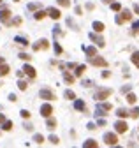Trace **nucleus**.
Returning a JSON list of instances; mask_svg holds the SVG:
<instances>
[{"label": "nucleus", "mask_w": 139, "mask_h": 148, "mask_svg": "<svg viewBox=\"0 0 139 148\" xmlns=\"http://www.w3.org/2000/svg\"><path fill=\"white\" fill-rule=\"evenodd\" d=\"M58 5H62V7H69L71 5V0H56Z\"/></svg>", "instance_id": "obj_31"}, {"label": "nucleus", "mask_w": 139, "mask_h": 148, "mask_svg": "<svg viewBox=\"0 0 139 148\" xmlns=\"http://www.w3.org/2000/svg\"><path fill=\"white\" fill-rule=\"evenodd\" d=\"M21 116H23V118H30V111L23 109V111H21Z\"/></svg>", "instance_id": "obj_41"}, {"label": "nucleus", "mask_w": 139, "mask_h": 148, "mask_svg": "<svg viewBox=\"0 0 139 148\" xmlns=\"http://www.w3.org/2000/svg\"><path fill=\"white\" fill-rule=\"evenodd\" d=\"M104 4H113V0H102Z\"/></svg>", "instance_id": "obj_53"}, {"label": "nucleus", "mask_w": 139, "mask_h": 148, "mask_svg": "<svg viewBox=\"0 0 139 148\" xmlns=\"http://www.w3.org/2000/svg\"><path fill=\"white\" fill-rule=\"evenodd\" d=\"M4 122H5V116H4V115H0V123H4Z\"/></svg>", "instance_id": "obj_52"}, {"label": "nucleus", "mask_w": 139, "mask_h": 148, "mask_svg": "<svg viewBox=\"0 0 139 148\" xmlns=\"http://www.w3.org/2000/svg\"><path fill=\"white\" fill-rule=\"evenodd\" d=\"M116 115L120 116V118H125V116H128V111H127V109H123V108H120V109L116 111Z\"/></svg>", "instance_id": "obj_28"}, {"label": "nucleus", "mask_w": 139, "mask_h": 148, "mask_svg": "<svg viewBox=\"0 0 139 148\" xmlns=\"http://www.w3.org/2000/svg\"><path fill=\"white\" fill-rule=\"evenodd\" d=\"M83 146H85V148H97V141H95V139H86V141L83 143Z\"/></svg>", "instance_id": "obj_19"}, {"label": "nucleus", "mask_w": 139, "mask_h": 148, "mask_svg": "<svg viewBox=\"0 0 139 148\" xmlns=\"http://www.w3.org/2000/svg\"><path fill=\"white\" fill-rule=\"evenodd\" d=\"M64 79H65L69 85H72V83H74V76H72V74H69L67 71H64Z\"/></svg>", "instance_id": "obj_21"}, {"label": "nucleus", "mask_w": 139, "mask_h": 148, "mask_svg": "<svg viewBox=\"0 0 139 148\" xmlns=\"http://www.w3.org/2000/svg\"><path fill=\"white\" fill-rule=\"evenodd\" d=\"M136 101H137L136 93H127V102H128V104H134Z\"/></svg>", "instance_id": "obj_27"}, {"label": "nucleus", "mask_w": 139, "mask_h": 148, "mask_svg": "<svg viewBox=\"0 0 139 148\" xmlns=\"http://www.w3.org/2000/svg\"><path fill=\"white\" fill-rule=\"evenodd\" d=\"M11 23H13L14 27H19V25H21V23H23V19H21V18H14V19L11 21Z\"/></svg>", "instance_id": "obj_34"}, {"label": "nucleus", "mask_w": 139, "mask_h": 148, "mask_svg": "<svg viewBox=\"0 0 139 148\" xmlns=\"http://www.w3.org/2000/svg\"><path fill=\"white\" fill-rule=\"evenodd\" d=\"M23 72L26 74V76H30V78H35V74H37V72H35V69H34L32 65H28V63L23 67Z\"/></svg>", "instance_id": "obj_13"}, {"label": "nucleus", "mask_w": 139, "mask_h": 148, "mask_svg": "<svg viewBox=\"0 0 139 148\" xmlns=\"http://www.w3.org/2000/svg\"><path fill=\"white\" fill-rule=\"evenodd\" d=\"M26 87H28V85H26L25 81H18V88H19V90H26Z\"/></svg>", "instance_id": "obj_37"}, {"label": "nucleus", "mask_w": 139, "mask_h": 148, "mask_svg": "<svg viewBox=\"0 0 139 148\" xmlns=\"http://www.w3.org/2000/svg\"><path fill=\"white\" fill-rule=\"evenodd\" d=\"M85 65H76V71H74V74L76 76H83V72H85Z\"/></svg>", "instance_id": "obj_25"}, {"label": "nucleus", "mask_w": 139, "mask_h": 148, "mask_svg": "<svg viewBox=\"0 0 139 148\" xmlns=\"http://www.w3.org/2000/svg\"><path fill=\"white\" fill-rule=\"evenodd\" d=\"M111 93H113L111 88H101V90L95 93V99H97V101H104V99H107Z\"/></svg>", "instance_id": "obj_5"}, {"label": "nucleus", "mask_w": 139, "mask_h": 148, "mask_svg": "<svg viewBox=\"0 0 139 148\" xmlns=\"http://www.w3.org/2000/svg\"><path fill=\"white\" fill-rule=\"evenodd\" d=\"M2 2H4V0H0V7H4V4H2Z\"/></svg>", "instance_id": "obj_54"}, {"label": "nucleus", "mask_w": 139, "mask_h": 148, "mask_svg": "<svg viewBox=\"0 0 139 148\" xmlns=\"http://www.w3.org/2000/svg\"><path fill=\"white\" fill-rule=\"evenodd\" d=\"M9 71H11V69H9V65H5V62L0 63V76H7Z\"/></svg>", "instance_id": "obj_17"}, {"label": "nucleus", "mask_w": 139, "mask_h": 148, "mask_svg": "<svg viewBox=\"0 0 139 148\" xmlns=\"http://www.w3.org/2000/svg\"><path fill=\"white\" fill-rule=\"evenodd\" d=\"M53 34L58 37V35H62V30H60V27H53Z\"/></svg>", "instance_id": "obj_39"}, {"label": "nucleus", "mask_w": 139, "mask_h": 148, "mask_svg": "<svg viewBox=\"0 0 139 148\" xmlns=\"http://www.w3.org/2000/svg\"><path fill=\"white\" fill-rule=\"evenodd\" d=\"M128 19H132L130 11H128V9H123V11H122V14H118L115 21H116L118 25H122V23H125V21H128Z\"/></svg>", "instance_id": "obj_2"}, {"label": "nucleus", "mask_w": 139, "mask_h": 148, "mask_svg": "<svg viewBox=\"0 0 139 148\" xmlns=\"http://www.w3.org/2000/svg\"><path fill=\"white\" fill-rule=\"evenodd\" d=\"M46 13H48V16H49V18H53V19H60V11L55 9V7H49Z\"/></svg>", "instance_id": "obj_12"}, {"label": "nucleus", "mask_w": 139, "mask_h": 148, "mask_svg": "<svg viewBox=\"0 0 139 148\" xmlns=\"http://www.w3.org/2000/svg\"><path fill=\"white\" fill-rule=\"evenodd\" d=\"M9 101L14 102V101H16V95H14V93H11V95H9Z\"/></svg>", "instance_id": "obj_48"}, {"label": "nucleus", "mask_w": 139, "mask_h": 148, "mask_svg": "<svg viewBox=\"0 0 139 148\" xmlns=\"http://www.w3.org/2000/svg\"><path fill=\"white\" fill-rule=\"evenodd\" d=\"M39 97L44 99V101H53L55 99V93L51 90H48V88H42L41 92H39Z\"/></svg>", "instance_id": "obj_8"}, {"label": "nucleus", "mask_w": 139, "mask_h": 148, "mask_svg": "<svg viewBox=\"0 0 139 148\" xmlns=\"http://www.w3.org/2000/svg\"><path fill=\"white\" fill-rule=\"evenodd\" d=\"M0 63H4V58H2V57H0Z\"/></svg>", "instance_id": "obj_55"}, {"label": "nucleus", "mask_w": 139, "mask_h": 148, "mask_svg": "<svg viewBox=\"0 0 139 148\" xmlns=\"http://www.w3.org/2000/svg\"><path fill=\"white\" fill-rule=\"evenodd\" d=\"M128 115H130L132 118H139V108H132L130 111H128Z\"/></svg>", "instance_id": "obj_29"}, {"label": "nucleus", "mask_w": 139, "mask_h": 148, "mask_svg": "<svg viewBox=\"0 0 139 148\" xmlns=\"http://www.w3.org/2000/svg\"><path fill=\"white\" fill-rule=\"evenodd\" d=\"M83 49H85V53H86V55H88V57H95V55H97V49H95L93 46H88V48L85 46Z\"/></svg>", "instance_id": "obj_16"}, {"label": "nucleus", "mask_w": 139, "mask_h": 148, "mask_svg": "<svg viewBox=\"0 0 139 148\" xmlns=\"http://www.w3.org/2000/svg\"><path fill=\"white\" fill-rule=\"evenodd\" d=\"M122 92L123 93H128V92H130V85H125V87L122 88Z\"/></svg>", "instance_id": "obj_42"}, {"label": "nucleus", "mask_w": 139, "mask_h": 148, "mask_svg": "<svg viewBox=\"0 0 139 148\" xmlns=\"http://www.w3.org/2000/svg\"><path fill=\"white\" fill-rule=\"evenodd\" d=\"M64 97H65V99H71V101H72V99H76V93H74L72 90H65V92H64Z\"/></svg>", "instance_id": "obj_23"}, {"label": "nucleus", "mask_w": 139, "mask_h": 148, "mask_svg": "<svg viewBox=\"0 0 139 148\" xmlns=\"http://www.w3.org/2000/svg\"><path fill=\"white\" fill-rule=\"evenodd\" d=\"M74 13H76V14H81V13H83V11H81V7H79V5H76V9H74Z\"/></svg>", "instance_id": "obj_45"}, {"label": "nucleus", "mask_w": 139, "mask_h": 148, "mask_svg": "<svg viewBox=\"0 0 139 148\" xmlns=\"http://www.w3.org/2000/svg\"><path fill=\"white\" fill-rule=\"evenodd\" d=\"M130 60H132V63L139 69V51H134L132 53V57H130Z\"/></svg>", "instance_id": "obj_18"}, {"label": "nucleus", "mask_w": 139, "mask_h": 148, "mask_svg": "<svg viewBox=\"0 0 139 148\" xmlns=\"http://www.w3.org/2000/svg\"><path fill=\"white\" fill-rule=\"evenodd\" d=\"M14 2H19V0H14Z\"/></svg>", "instance_id": "obj_56"}, {"label": "nucleus", "mask_w": 139, "mask_h": 148, "mask_svg": "<svg viewBox=\"0 0 139 148\" xmlns=\"http://www.w3.org/2000/svg\"><path fill=\"white\" fill-rule=\"evenodd\" d=\"M19 58H21V60H26V62H28V60H30V57H28V55H26V53H21V55H19Z\"/></svg>", "instance_id": "obj_43"}, {"label": "nucleus", "mask_w": 139, "mask_h": 148, "mask_svg": "<svg viewBox=\"0 0 139 148\" xmlns=\"http://www.w3.org/2000/svg\"><path fill=\"white\" fill-rule=\"evenodd\" d=\"M109 76H111V72H109V71H104L102 72V78H109Z\"/></svg>", "instance_id": "obj_46"}, {"label": "nucleus", "mask_w": 139, "mask_h": 148, "mask_svg": "<svg viewBox=\"0 0 139 148\" xmlns=\"http://www.w3.org/2000/svg\"><path fill=\"white\" fill-rule=\"evenodd\" d=\"M90 63L95 67H106L107 65L106 58H102V57H90Z\"/></svg>", "instance_id": "obj_6"}, {"label": "nucleus", "mask_w": 139, "mask_h": 148, "mask_svg": "<svg viewBox=\"0 0 139 148\" xmlns=\"http://www.w3.org/2000/svg\"><path fill=\"white\" fill-rule=\"evenodd\" d=\"M86 9L88 11H93V4H86Z\"/></svg>", "instance_id": "obj_50"}, {"label": "nucleus", "mask_w": 139, "mask_h": 148, "mask_svg": "<svg viewBox=\"0 0 139 148\" xmlns=\"http://www.w3.org/2000/svg\"><path fill=\"white\" fill-rule=\"evenodd\" d=\"M127 127H128V125H127L123 120H118V122L115 123V131L120 132V134H123V132H127Z\"/></svg>", "instance_id": "obj_11"}, {"label": "nucleus", "mask_w": 139, "mask_h": 148, "mask_svg": "<svg viewBox=\"0 0 139 148\" xmlns=\"http://www.w3.org/2000/svg\"><path fill=\"white\" fill-rule=\"evenodd\" d=\"M65 67H69V69H76V63H72V62H71V63H67Z\"/></svg>", "instance_id": "obj_47"}, {"label": "nucleus", "mask_w": 139, "mask_h": 148, "mask_svg": "<svg viewBox=\"0 0 139 148\" xmlns=\"http://www.w3.org/2000/svg\"><path fill=\"white\" fill-rule=\"evenodd\" d=\"M74 109H76V111H85V109H86V108H85V102H83L81 99L74 101Z\"/></svg>", "instance_id": "obj_15"}, {"label": "nucleus", "mask_w": 139, "mask_h": 148, "mask_svg": "<svg viewBox=\"0 0 139 148\" xmlns=\"http://www.w3.org/2000/svg\"><path fill=\"white\" fill-rule=\"evenodd\" d=\"M34 141H35L37 145H42V143H44V136H42V134H35V136H34Z\"/></svg>", "instance_id": "obj_26"}, {"label": "nucleus", "mask_w": 139, "mask_h": 148, "mask_svg": "<svg viewBox=\"0 0 139 148\" xmlns=\"http://www.w3.org/2000/svg\"><path fill=\"white\" fill-rule=\"evenodd\" d=\"M104 143H106L107 146H116V145H118L116 134H115V132H106V134H104Z\"/></svg>", "instance_id": "obj_1"}, {"label": "nucleus", "mask_w": 139, "mask_h": 148, "mask_svg": "<svg viewBox=\"0 0 139 148\" xmlns=\"http://www.w3.org/2000/svg\"><path fill=\"white\" fill-rule=\"evenodd\" d=\"M109 5H111V9H113V11H122V5L118 4V2H113V4H109Z\"/></svg>", "instance_id": "obj_35"}, {"label": "nucleus", "mask_w": 139, "mask_h": 148, "mask_svg": "<svg viewBox=\"0 0 139 148\" xmlns=\"http://www.w3.org/2000/svg\"><path fill=\"white\" fill-rule=\"evenodd\" d=\"M46 127H48L49 131H53L55 127H56V120L53 118V116H48V120H46Z\"/></svg>", "instance_id": "obj_14"}, {"label": "nucleus", "mask_w": 139, "mask_h": 148, "mask_svg": "<svg viewBox=\"0 0 139 148\" xmlns=\"http://www.w3.org/2000/svg\"><path fill=\"white\" fill-rule=\"evenodd\" d=\"M55 53L56 55H62V46L58 44V42H55Z\"/></svg>", "instance_id": "obj_36"}, {"label": "nucleus", "mask_w": 139, "mask_h": 148, "mask_svg": "<svg viewBox=\"0 0 139 148\" xmlns=\"http://www.w3.org/2000/svg\"><path fill=\"white\" fill-rule=\"evenodd\" d=\"M92 85H93V83H92L90 79H85V81H83V87H92Z\"/></svg>", "instance_id": "obj_44"}, {"label": "nucleus", "mask_w": 139, "mask_h": 148, "mask_svg": "<svg viewBox=\"0 0 139 148\" xmlns=\"http://www.w3.org/2000/svg\"><path fill=\"white\" fill-rule=\"evenodd\" d=\"M44 16H48V13H44V11H37V13L34 14V18H35V19H42Z\"/></svg>", "instance_id": "obj_30"}, {"label": "nucleus", "mask_w": 139, "mask_h": 148, "mask_svg": "<svg viewBox=\"0 0 139 148\" xmlns=\"http://www.w3.org/2000/svg\"><path fill=\"white\" fill-rule=\"evenodd\" d=\"M134 13H136V14H139V5H134Z\"/></svg>", "instance_id": "obj_51"}, {"label": "nucleus", "mask_w": 139, "mask_h": 148, "mask_svg": "<svg viewBox=\"0 0 139 148\" xmlns=\"http://www.w3.org/2000/svg\"><path fill=\"white\" fill-rule=\"evenodd\" d=\"M51 113H53V108H51V104H42L41 106V115L42 116H46V118H48V116H51Z\"/></svg>", "instance_id": "obj_10"}, {"label": "nucleus", "mask_w": 139, "mask_h": 148, "mask_svg": "<svg viewBox=\"0 0 139 148\" xmlns=\"http://www.w3.org/2000/svg\"><path fill=\"white\" fill-rule=\"evenodd\" d=\"M16 42H19L21 46H28V41H26V37H21V35H16V39H14Z\"/></svg>", "instance_id": "obj_22"}, {"label": "nucleus", "mask_w": 139, "mask_h": 148, "mask_svg": "<svg viewBox=\"0 0 139 148\" xmlns=\"http://www.w3.org/2000/svg\"><path fill=\"white\" fill-rule=\"evenodd\" d=\"M49 143H53V145H58V143H60V139H58L56 136H49Z\"/></svg>", "instance_id": "obj_38"}, {"label": "nucleus", "mask_w": 139, "mask_h": 148, "mask_svg": "<svg viewBox=\"0 0 139 148\" xmlns=\"http://www.w3.org/2000/svg\"><path fill=\"white\" fill-rule=\"evenodd\" d=\"M92 27H93V30H95V32H102V30L106 28V27H104V23H101V21H93V25H92Z\"/></svg>", "instance_id": "obj_20"}, {"label": "nucleus", "mask_w": 139, "mask_h": 148, "mask_svg": "<svg viewBox=\"0 0 139 148\" xmlns=\"http://www.w3.org/2000/svg\"><path fill=\"white\" fill-rule=\"evenodd\" d=\"M49 48V41L48 39H41L39 42L34 44V51H42V49H48Z\"/></svg>", "instance_id": "obj_7"}, {"label": "nucleus", "mask_w": 139, "mask_h": 148, "mask_svg": "<svg viewBox=\"0 0 139 148\" xmlns=\"http://www.w3.org/2000/svg\"><path fill=\"white\" fill-rule=\"evenodd\" d=\"M132 34H139V21H134L132 23Z\"/></svg>", "instance_id": "obj_32"}, {"label": "nucleus", "mask_w": 139, "mask_h": 148, "mask_svg": "<svg viewBox=\"0 0 139 148\" xmlns=\"http://www.w3.org/2000/svg\"><path fill=\"white\" fill-rule=\"evenodd\" d=\"M113 106L109 104V102H101V104H97V116H102V115H106V111H109Z\"/></svg>", "instance_id": "obj_4"}, {"label": "nucleus", "mask_w": 139, "mask_h": 148, "mask_svg": "<svg viewBox=\"0 0 139 148\" xmlns=\"http://www.w3.org/2000/svg\"><path fill=\"white\" fill-rule=\"evenodd\" d=\"M67 25H69V27H72V30H77V25L72 21V18H67Z\"/></svg>", "instance_id": "obj_33"}, {"label": "nucleus", "mask_w": 139, "mask_h": 148, "mask_svg": "<svg viewBox=\"0 0 139 148\" xmlns=\"http://www.w3.org/2000/svg\"><path fill=\"white\" fill-rule=\"evenodd\" d=\"M11 129H13V122L11 120H5L2 123V131H11Z\"/></svg>", "instance_id": "obj_24"}, {"label": "nucleus", "mask_w": 139, "mask_h": 148, "mask_svg": "<svg viewBox=\"0 0 139 148\" xmlns=\"http://www.w3.org/2000/svg\"><path fill=\"white\" fill-rule=\"evenodd\" d=\"M88 37H90V39H92V41L95 42L97 46H101V48H102V46L106 44V41H104V39H102L101 35H99V34H95V32H90V34H88Z\"/></svg>", "instance_id": "obj_9"}, {"label": "nucleus", "mask_w": 139, "mask_h": 148, "mask_svg": "<svg viewBox=\"0 0 139 148\" xmlns=\"http://www.w3.org/2000/svg\"><path fill=\"white\" fill-rule=\"evenodd\" d=\"M39 7H41L39 4H28V9H30V11H35V9H39Z\"/></svg>", "instance_id": "obj_40"}, {"label": "nucleus", "mask_w": 139, "mask_h": 148, "mask_svg": "<svg viewBox=\"0 0 139 148\" xmlns=\"http://www.w3.org/2000/svg\"><path fill=\"white\" fill-rule=\"evenodd\" d=\"M97 123H99V125H106V120H104V118H99Z\"/></svg>", "instance_id": "obj_49"}, {"label": "nucleus", "mask_w": 139, "mask_h": 148, "mask_svg": "<svg viewBox=\"0 0 139 148\" xmlns=\"http://www.w3.org/2000/svg\"><path fill=\"white\" fill-rule=\"evenodd\" d=\"M11 16H13V13H11V9H2L0 11V21H2L4 25H9L11 23Z\"/></svg>", "instance_id": "obj_3"}]
</instances>
